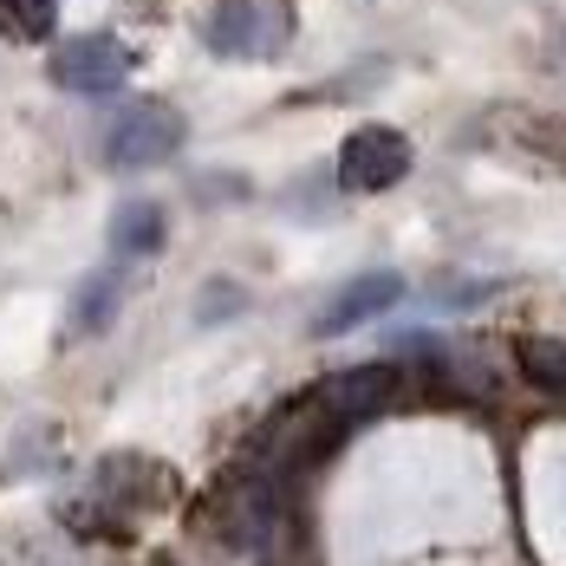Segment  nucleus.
<instances>
[{
  "label": "nucleus",
  "instance_id": "obj_1",
  "mask_svg": "<svg viewBox=\"0 0 566 566\" xmlns=\"http://www.w3.org/2000/svg\"><path fill=\"white\" fill-rule=\"evenodd\" d=\"M202 40L222 59H281L293 46V0H222Z\"/></svg>",
  "mask_w": 566,
  "mask_h": 566
},
{
  "label": "nucleus",
  "instance_id": "obj_2",
  "mask_svg": "<svg viewBox=\"0 0 566 566\" xmlns=\"http://www.w3.org/2000/svg\"><path fill=\"white\" fill-rule=\"evenodd\" d=\"M182 150V117L164 105V98H137L112 117L105 130V164L112 170H157Z\"/></svg>",
  "mask_w": 566,
  "mask_h": 566
},
{
  "label": "nucleus",
  "instance_id": "obj_3",
  "mask_svg": "<svg viewBox=\"0 0 566 566\" xmlns=\"http://www.w3.org/2000/svg\"><path fill=\"white\" fill-rule=\"evenodd\" d=\"M397 397H403V371H397V365H345V371H333L306 403H313L333 430H358V423L385 417Z\"/></svg>",
  "mask_w": 566,
  "mask_h": 566
},
{
  "label": "nucleus",
  "instance_id": "obj_4",
  "mask_svg": "<svg viewBox=\"0 0 566 566\" xmlns=\"http://www.w3.org/2000/svg\"><path fill=\"white\" fill-rule=\"evenodd\" d=\"M410 176V137L391 124H358L339 144V189L345 196H378Z\"/></svg>",
  "mask_w": 566,
  "mask_h": 566
},
{
  "label": "nucleus",
  "instance_id": "obj_5",
  "mask_svg": "<svg viewBox=\"0 0 566 566\" xmlns=\"http://www.w3.org/2000/svg\"><path fill=\"white\" fill-rule=\"evenodd\" d=\"M130 78V46L112 33H78L53 53V85L78 92V98H105Z\"/></svg>",
  "mask_w": 566,
  "mask_h": 566
},
{
  "label": "nucleus",
  "instance_id": "obj_6",
  "mask_svg": "<svg viewBox=\"0 0 566 566\" xmlns=\"http://www.w3.org/2000/svg\"><path fill=\"white\" fill-rule=\"evenodd\" d=\"M397 300H403V281H397L391 268H371V274H358V281H345L326 306H319V319H313V333L319 339H339L352 326H365V319H378V313H391Z\"/></svg>",
  "mask_w": 566,
  "mask_h": 566
},
{
  "label": "nucleus",
  "instance_id": "obj_7",
  "mask_svg": "<svg viewBox=\"0 0 566 566\" xmlns=\"http://www.w3.org/2000/svg\"><path fill=\"white\" fill-rule=\"evenodd\" d=\"M281 527V475L254 469L228 489V541L234 547H268Z\"/></svg>",
  "mask_w": 566,
  "mask_h": 566
},
{
  "label": "nucleus",
  "instance_id": "obj_8",
  "mask_svg": "<svg viewBox=\"0 0 566 566\" xmlns=\"http://www.w3.org/2000/svg\"><path fill=\"white\" fill-rule=\"evenodd\" d=\"M164 248V209L157 202H124L112 216V254L117 261H144Z\"/></svg>",
  "mask_w": 566,
  "mask_h": 566
},
{
  "label": "nucleus",
  "instance_id": "obj_9",
  "mask_svg": "<svg viewBox=\"0 0 566 566\" xmlns=\"http://www.w3.org/2000/svg\"><path fill=\"white\" fill-rule=\"evenodd\" d=\"M514 365L534 391H547L554 403H566V339H521L514 345Z\"/></svg>",
  "mask_w": 566,
  "mask_h": 566
},
{
  "label": "nucleus",
  "instance_id": "obj_10",
  "mask_svg": "<svg viewBox=\"0 0 566 566\" xmlns=\"http://www.w3.org/2000/svg\"><path fill=\"white\" fill-rule=\"evenodd\" d=\"M117 300H124V268L92 274V281L78 286V300H72V333H105L112 313H117Z\"/></svg>",
  "mask_w": 566,
  "mask_h": 566
},
{
  "label": "nucleus",
  "instance_id": "obj_11",
  "mask_svg": "<svg viewBox=\"0 0 566 566\" xmlns=\"http://www.w3.org/2000/svg\"><path fill=\"white\" fill-rule=\"evenodd\" d=\"M53 27H59V0H0V40L33 46V40H46Z\"/></svg>",
  "mask_w": 566,
  "mask_h": 566
}]
</instances>
